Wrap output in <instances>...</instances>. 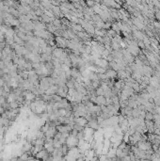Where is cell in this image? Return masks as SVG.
Masks as SVG:
<instances>
[{
  "label": "cell",
  "mask_w": 160,
  "mask_h": 161,
  "mask_svg": "<svg viewBox=\"0 0 160 161\" xmlns=\"http://www.w3.org/2000/svg\"><path fill=\"white\" fill-rule=\"evenodd\" d=\"M58 131H57V128L56 127H50L46 133H44L45 138H54V137L57 135Z\"/></svg>",
  "instance_id": "277c9868"
},
{
  "label": "cell",
  "mask_w": 160,
  "mask_h": 161,
  "mask_svg": "<svg viewBox=\"0 0 160 161\" xmlns=\"http://www.w3.org/2000/svg\"><path fill=\"white\" fill-rule=\"evenodd\" d=\"M106 75H107V76L109 79H115V78H117L118 73H117L116 71L112 70V69H107V70L106 71Z\"/></svg>",
  "instance_id": "52a82bcc"
},
{
  "label": "cell",
  "mask_w": 160,
  "mask_h": 161,
  "mask_svg": "<svg viewBox=\"0 0 160 161\" xmlns=\"http://www.w3.org/2000/svg\"><path fill=\"white\" fill-rule=\"evenodd\" d=\"M78 143H79V140L76 138V137H73V136H69L67 139H66V144L70 149H73V148H76L78 147Z\"/></svg>",
  "instance_id": "6da1fadb"
},
{
  "label": "cell",
  "mask_w": 160,
  "mask_h": 161,
  "mask_svg": "<svg viewBox=\"0 0 160 161\" xmlns=\"http://www.w3.org/2000/svg\"><path fill=\"white\" fill-rule=\"evenodd\" d=\"M144 121H153V113L152 112H146Z\"/></svg>",
  "instance_id": "e0dca14e"
},
{
  "label": "cell",
  "mask_w": 160,
  "mask_h": 161,
  "mask_svg": "<svg viewBox=\"0 0 160 161\" xmlns=\"http://www.w3.org/2000/svg\"><path fill=\"white\" fill-rule=\"evenodd\" d=\"M74 122H75V123H77V124L81 125V126L84 127V128H85L86 126H87V124H88V121H87V120H86V118H84V117L75 118Z\"/></svg>",
  "instance_id": "5b68a950"
},
{
  "label": "cell",
  "mask_w": 160,
  "mask_h": 161,
  "mask_svg": "<svg viewBox=\"0 0 160 161\" xmlns=\"http://www.w3.org/2000/svg\"><path fill=\"white\" fill-rule=\"evenodd\" d=\"M52 24H53V25L54 26H56L57 28H59V29H60L61 28V26H62V24H61V21H60V19H55L53 22H52Z\"/></svg>",
  "instance_id": "2e32d148"
},
{
  "label": "cell",
  "mask_w": 160,
  "mask_h": 161,
  "mask_svg": "<svg viewBox=\"0 0 160 161\" xmlns=\"http://www.w3.org/2000/svg\"><path fill=\"white\" fill-rule=\"evenodd\" d=\"M63 53H64V49H61V48H56V49H54L53 50V53H52V56L54 57V58H56V59H60L61 58V56L63 55Z\"/></svg>",
  "instance_id": "8992f818"
},
{
  "label": "cell",
  "mask_w": 160,
  "mask_h": 161,
  "mask_svg": "<svg viewBox=\"0 0 160 161\" xmlns=\"http://www.w3.org/2000/svg\"><path fill=\"white\" fill-rule=\"evenodd\" d=\"M71 76L76 80L79 77H81V74L78 71V69H76V68H71Z\"/></svg>",
  "instance_id": "ba28073f"
},
{
  "label": "cell",
  "mask_w": 160,
  "mask_h": 161,
  "mask_svg": "<svg viewBox=\"0 0 160 161\" xmlns=\"http://www.w3.org/2000/svg\"><path fill=\"white\" fill-rule=\"evenodd\" d=\"M96 105L97 106H106L107 105V100L105 96H96Z\"/></svg>",
  "instance_id": "9c48e42d"
},
{
  "label": "cell",
  "mask_w": 160,
  "mask_h": 161,
  "mask_svg": "<svg viewBox=\"0 0 160 161\" xmlns=\"http://www.w3.org/2000/svg\"><path fill=\"white\" fill-rule=\"evenodd\" d=\"M2 59V50H0V59Z\"/></svg>",
  "instance_id": "cb8c5ba5"
},
{
  "label": "cell",
  "mask_w": 160,
  "mask_h": 161,
  "mask_svg": "<svg viewBox=\"0 0 160 161\" xmlns=\"http://www.w3.org/2000/svg\"><path fill=\"white\" fill-rule=\"evenodd\" d=\"M68 91H69V89L67 88L66 85L63 86V87H59V90H58L57 94L59 95L60 97H62V98H66V96H67L68 94Z\"/></svg>",
  "instance_id": "3957f363"
},
{
  "label": "cell",
  "mask_w": 160,
  "mask_h": 161,
  "mask_svg": "<svg viewBox=\"0 0 160 161\" xmlns=\"http://www.w3.org/2000/svg\"><path fill=\"white\" fill-rule=\"evenodd\" d=\"M29 156H30V155H29L27 153H22V154L20 155L19 159H20L21 161H27V159H28Z\"/></svg>",
  "instance_id": "ac0fdd59"
},
{
  "label": "cell",
  "mask_w": 160,
  "mask_h": 161,
  "mask_svg": "<svg viewBox=\"0 0 160 161\" xmlns=\"http://www.w3.org/2000/svg\"><path fill=\"white\" fill-rule=\"evenodd\" d=\"M32 147H33V145L30 143V142L25 141V143H24V145H23V147H22V151H23V153H28L31 151Z\"/></svg>",
  "instance_id": "8fae6325"
},
{
  "label": "cell",
  "mask_w": 160,
  "mask_h": 161,
  "mask_svg": "<svg viewBox=\"0 0 160 161\" xmlns=\"http://www.w3.org/2000/svg\"><path fill=\"white\" fill-rule=\"evenodd\" d=\"M62 97H60L59 95H58V94H55V95H53L52 96V100L55 102V103H59V102L62 101Z\"/></svg>",
  "instance_id": "ffe728a7"
},
{
  "label": "cell",
  "mask_w": 160,
  "mask_h": 161,
  "mask_svg": "<svg viewBox=\"0 0 160 161\" xmlns=\"http://www.w3.org/2000/svg\"><path fill=\"white\" fill-rule=\"evenodd\" d=\"M95 94H96V96H104L105 95V91L100 87L97 90H95Z\"/></svg>",
  "instance_id": "d6986e66"
},
{
  "label": "cell",
  "mask_w": 160,
  "mask_h": 161,
  "mask_svg": "<svg viewBox=\"0 0 160 161\" xmlns=\"http://www.w3.org/2000/svg\"><path fill=\"white\" fill-rule=\"evenodd\" d=\"M1 78H2V76H0V79H1Z\"/></svg>",
  "instance_id": "d4e9b609"
},
{
  "label": "cell",
  "mask_w": 160,
  "mask_h": 161,
  "mask_svg": "<svg viewBox=\"0 0 160 161\" xmlns=\"http://www.w3.org/2000/svg\"><path fill=\"white\" fill-rule=\"evenodd\" d=\"M31 161H42V160H40V159H37V158H35V157H34V158Z\"/></svg>",
  "instance_id": "603a6c76"
},
{
  "label": "cell",
  "mask_w": 160,
  "mask_h": 161,
  "mask_svg": "<svg viewBox=\"0 0 160 161\" xmlns=\"http://www.w3.org/2000/svg\"><path fill=\"white\" fill-rule=\"evenodd\" d=\"M108 61L107 60V59H98L95 60V62H94V65L96 66V67H100V68H104V69H106V70H107V69H109L108 67Z\"/></svg>",
  "instance_id": "7a4b0ae2"
},
{
  "label": "cell",
  "mask_w": 160,
  "mask_h": 161,
  "mask_svg": "<svg viewBox=\"0 0 160 161\" xmlns=\"http://www.w3.org/2000/svg\"><path fill=\"white\" fill-rule=\"evenodd\" d=\"M74 129L76 130V131H78V132H80V131L84 130V127H82L81 125L77 124V123H75V124H74Z\"/></svg>",
  "instance_id": "7402d4cb"
},
{
  "label": "cell",
  "mask_w": 160,
  "mask_h": 161,
  "mask_svg": "<svg viewBox=\"0 0 160 161\" xmlns=\"http://www.w3.org/2000/svg\"><path fill=\"white\" fill-rule=\"evenodd\" d=\"M15 101H16V95L11 92L8 95V97H7V99H6V102L8 103V104H10V103H13V102H15Z\"/></svg>",
  "instance_id": "5bb4252c"
},
{
  "label": "cell",
  "mask_w": 160,
  "mask_h": 161,
  "mask_svg": "<svg viewBox=\"0 0 160 161\" xmlns=\"http://www.w3.org/2000/svg\"><path fill=\"white\" fill-rule=\"evenodd\" d=\"M140 113H141V110L140 109H138V108H134V109H132V117L134 119L139 118Z\"/></svg>",
  "instance_id": "9a60e30c"
},
{
  "label": "cell",
  "mask_w": 160,
  "mask_h": 161,
  "mask_svg": "<svg viewBox=\"0 0 160 161\" xmlns=\"http://www.w3.org/2000/svg\"><path fill=\"white\" fill-rule=\"evenodd\" d=\"M43 147H44V149L47 151L48 153H53V152L55 151V147H54V144L53 143H48V142H45L44 145H43Z\"/></svg>",
  "instance_id": "30bf717a"
},
{
  "label": "cell",
  "mask_w": 160,
  "mask_h": 161,
  "mask_svg": "<svg viewBox=\"0 0 160 161\" xmlns=\"http://www.w3.org/2000/svg\"><path fill=\"white\" fill-rule=\"evenodd\" d=\"M107 30H105V29H99V28H95L94 35H95V36H98V37H102V38H104V37L107 35Z\"/></svg>",
  "instance_id": "4fadbf2b"
},
{
  "label": "cell",
  "mask_w": 160,
  "mask_h": 161,
  "mask_svg": "<svg viewBox=\"0 0 160 161\" xmlns=\"http://www.w3.org/2000/svg\"><path fill=\"white\" fill-rule=\"evenodd\" d=\"M9 105H10L11 109H16V108H19V107H20V104H19V103H17L16 101L13 102V103H10Z\"/></svg>",
  "instance_id": "44dd1931"
},
{
  "label": "cell",
  "mask_w": 160,
  "mask_h": 161,
  "mask_svg": "<svg viewBox=\"0 0 160 161\" xmlns=\"http://www.w3.org/2000/svg\"><path fill=\"white\" fill-rule=\"evenodd\" d=\"M48 154V153H47V151L45 150V149H43V150H42L41 152H39L36 155H35V158H37V159H40V160H42L46 155Z\"/></svg>",
  "instance_id": "7c38bea8"
}]
</instances>
